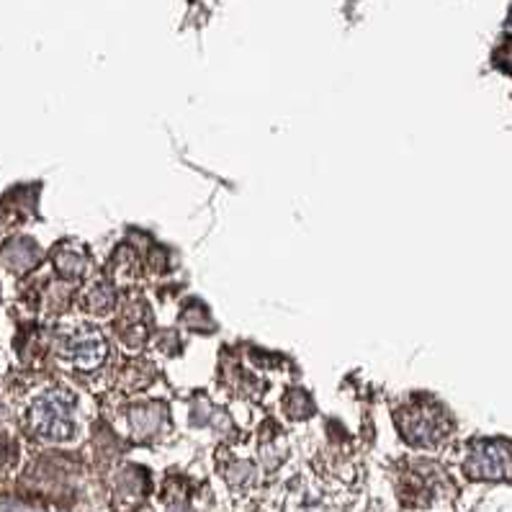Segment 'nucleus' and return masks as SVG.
<instances>
[{
    "instance_id": "f257e3e1",
    "label": "nucleus",
    "mask_w": 512,
    "mask_h": 512,
    "mask_svg": "<svg viewBox=\"0 0 512 512\" xmlns=\"http://www.w3.org/2000/svg\"><path fill=\"white\" fill-rule=\"evenodd\" d=\"M26 430L42 443H70L78 438V399L65 386H44L26 404Z\"/></svg>"
},
{
    "instance_id": "7ed1b4c3",
    "label": "nucleus",
    "mask_w": 512,
    "mask_h": 512,
    "mask_svg": "<svg viewBox=\"0 0 512 512\" xmlns=\"http://www.w3.org/2000/svg\"><path fill=\"white\" fill-rule=\"evenodd\" d=\"M464 471L479 482H512V443L482 440L466 453Z\"/></svg>"
},
{
    "instance_id": "20e7f679",
    "label": "nucleus",
    "mask_w": 512,
    "mask_h": 512,
    "mask_svg": "<svg viewBox=\"0 0 512 512\" xmlns=\"http://www.w3.org/2000/svg\"><path fill=\"white\" fill-rule=\"evenodd\" d=\"M399 428L412 446L422 448L440 446L451 433V425L438 407H415V410H410V415L402 417Z\"/></svg>"
},
{
    "instance_id": "f03ea898",
    "label": "nucleus",
    "mask_w": 512,
    "mask_h": 512,
    "mask_svg": "<svg viewBox=\"0 0 512 512\" xmlns=\"http://www.w3.org/2000/svg\"><path fill=\"white\" fill-rule=\"evenodd\" d=\"M57 353L67 366L78 368V371H93V368L101 366L103 358L109 356V340L96 325L78 322V325H70L62 332Z\"/></svg>"
}]
</instances>
